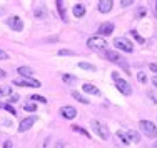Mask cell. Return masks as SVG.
Segmentation results:
<instances>
[{"label":"cell","mask_w":157,"mask_h":148,"mask_svg":"<svg viewBox=\"0 0 157 148\" xmlns=\"http://www.w3.org/2000/svg\"><path fill=\"white\" fill-rule=\"evenodd\" d=\"M104 57H105L109 62H114V63H119V65H122V68L125 70V73H130V70H129V65H127V62H125L124 58L121 57V55L117 53V52L105 50V52H104Z\"/></svg>","instance_id":"obj_1"},{"label":"cell","mask_w":157,"mask_h":148,"mask_svg":"<svg viewBox=\"0 0 157 148\" xmlns=\"http://www.w3.org/2000/svg\"><path fill=\"white\" fill-rule=\"evenodd\" d=\"M139 128L145 136H149V138H155L157 136V127H155V123H152V121L140 120L139 121Z\"/></svg>","instance_id":"obj_2"},{"label":"cell","mask_w":157,"mask_h":148,"mask_svg":"<svg viewBox=\"0 0 157 148\" xmlns=\"http://www.w3.org/2000/svg\"><path fill=\"white\" fill-rule=\"evenodd\" d=\"M87 45L94 50H104V52L107 50V42L102 37H90V38L87 40Z\"/></svg>","instance_id":"obj_3"},{"label":"cell","mask_w":157,"mask_h":148,"mask_svg":"<svg viewBox=\"0 0 157 148\" xmlns=\"http://www.w3.org/2000/svg\"><path fill=\"white\" fill-rule=\"evenodd\" d=\"M92 128H94V132H95L102 140H107V138H109V135H110V133H109V128H107L104 123H100L99 120H92Z\"/></svg>","instance_id":"obj_4"},{"label":"cell","mask_w":157,"mask_h":148,"mask_svg":"<svg viewBox=\"0 0 157 148\" xmlns=\"http://www.w3.org/2000/svg\"><path fill=\"white\" fill-rule=\"evenodd\" d=\"M13 85H17V87H32V88H39L40 83L39 80H33V78H25V77H20V78H15L12 82Z\"/></svg>","instance_id":"obj_5"},{"label":"cell","mask_w":157,"mask_h":148,"mask_svg":"<svg viewBox=\"0 0 157 148\" xmlns=\"http://www.w3.org/2000/svg\"><path fill=\"white\" fill-rule=\"evenodd\" d=\"M114 45L117 47L119 50H124V52H132L134 50L132 42H129L125 37H117V38L114 40Z\"/></svg>","instance_id":"obj_6"},{"label":"cell","mask_w":157,"mask_h":148,"mask_svg":"<svg viewBox=\"0 0 157 148\" xmlns=\"http://www.w3.org/2000/svg\"><path fill=\"white\" fill-rule=\"evenodd\" d=\"M115 87H117V90L121 92V93H124L125 97H129V95H132V87L129 85V82H125V80L122 78H117L115 80Z\"/></svg>","instance_id":"obj_7"},{"label":"cell","mask_w":157,"mask_h":148,"mask_svg":"<svg viewBox=\"0 0 157 148\" xmlns=\"http://www.w3.org/2000/svg\"><path fill=\"white\" fill-rule=\"evenodd\" d=\"M7 23H9V27L12 28V30H15V32H20L22 28H24V22H22L20 17H17V15L10 17L9 20H7Z\"/></svg>","instance_id":"obj_8"},{"label":"cell","mask_w":157,"mask_h":148,"mask_svg":"<svg viewBox=\"0 0 157 148\" xmlns=\"http://www.w3.org/2000/svg\"><path fill=\"white\" fill-rule=\"evenodd\" d=\"M37 121V118L35 117H29V118H25V120H22V123L18 125V132H27V130H30L32 128V125Z\"/></svg>","instance_id":"obj_9"},{"label":"cell","mask_w":157,"mask_h":148,"mask_svg":"<svg viewBox=\"0 0 157 148\" xmlns=\"http://www.w3.org/2000/svg\"><path fill=\"white\" fill-rule=\"evenodd\" d=\"M114 32V23L112 22H105V23H102L99 27V35H110V33Z\"/></svg>","instance_id":"obj_10"},{"label":"cell","mask_w":157,"mask_h":148,"mask_svg":"<svg viewBox=\"0 0 157 148\" xmlns=\"http://www.w3.org/2000/svg\"><path fill=\"white\" fill-rule=\"evenodd\" d=\"M60 113H62L63 118H67V120H72V118L77 117V110L74 108V106H63Z\"/></svg>","instance_id":"obj_11"},{"label":"cell","mask_w":157,"mask_h":148,"mask_svg":"<svg viewBox=\"0 0 157 148\" xmlns=\"http://www.w3.org/2000/svg\"><path fill=\"white\" fill-rule=\"evenodd\" d=\"M112 7H114V2H112V0H100L99 2V12L107 13L112 10Z\"/></svg>","instance_id":"obj_12"},{"label":"cell","mask_w":157,"mask_h":148,"mask_svg":"<svg viewBox=\"0 0 157 148\" xmlns=\"http://www.w3.org/2000/svg\"><path fill=\"white\" fill-rule=\"evenodd\" d=\"M85 93H90V95H100V90L95 87V85H90V83H84L82 85Z\"/></svg>","instance_id":"obj_13"},{"label":"cell","mask_w":157,"mask_h":148,"mask_svg":"<svg viewBox=\"0 0 157 148\" xmlns=\"http://www.w3.org/2000/svg\"><path fill=\"white\" fill-rule=\"evenodd\" d=\"M74 15H75L77 18H80V17L85 15V7H84V3H77V5L74 7Z\"/></svg>","instance_id":"obj_14"},{"label":"cell","mask_w":157,"mask_h":148,"mask_svg":"<svg viewBox=\"0 0 157 148\" xmlns=\"http://www.w3.org/2000/svg\"><path fill=\"white\" fill-rule=\"evenodd\" d=\"M18 73H20L22 77H25V78H30V77L33 75V70L29 68V67H20V68L17 70Z\"/></svg>","instance_id":"obj_15"},{"label":"cell","mask_w":157,"mask_h":148,"mask_svg":"<svg viewBox=\"0 0 157 148\" xmlns=\"http://www.w3.org/2000/svg\"><path fill=\"white\" fill-rule=\"evenodd\" d=\"M127 138H129V142H134V143H139L140 142V135L137 132H132V130L127 133Z\"/></svg>","instance_id":"obj_16"},{"label":"cell","mask_w":157,"mask_h":148,"mask_svg":"<svg viewBox=\"0 0 157 148\" xmlns=\"http://www.w3.org/2000/svg\"><path fill=\"white\" fill-rule=\"evenodd\" d=\"M57 9H59V13H60V17H62V20H65V5H63V2L62 0H57Z\"/></svg>","instance_id":"obj_17"},{"label":"cell","mask_w":157,"mask_h":148,"mask_svg":"<svg viewBox=\"0 0 157 148\" xmlns=\"http://www.w3.org/2000/svg\"><path fill=\"white\" fill-rule=\"evenodd\" d=\"M72 97L75 98L77 102H82V103H85V105H87V103H89V98H85L84 95H80V93H78V92H72Z\"/></svg>","instance_id":"obj_18"},{"label":"cell","mask_w":157,"mask_h":148,"mask_svg":"<svg viewBox=\"0 0 157 148\" xmlns=\"http://www.w3.org/2000/svg\"><path fill=\"white\" fill-rule=\"evenodd\" d=\"M78 68H82V70H92V72H94V70H95V65L87 63V62H80V63H78Z\"/></svg>","instance_id":"obj_19"},{"label":"cell","mask_w":157,"mask_h":148,"mask_svg":"<svg viewBox=\"0 0 157 148\" xmlns=\"http://www.w3.org/2000/svg\"><path fill=\"white\" fill-rule=\"evenodd\" d=\"M72 128H74V130H75V132L82 133V135H84V136H87V138H92V136H90V133H89L87 130H84V128H82V127H78V125H72Z\"/></svg>","instance_id":"obj_20"},{"label":"cell","mask_w":157,"mask_h":148,"mask_svg":"<svg viewBox=\"0 0 157 148\" xmlns=\"http://www.w3.org/2000/svg\"><path fill=\"white\" fill-rule=\"evenodd\" d=\"M62 80H63V82H65V83H70V85L77 82V78H75V77H74V75H67V73H65V75L62 77Z\"/></svg>","instance_id":"obj_21"},{"label":"cell","mask_w":157,"mask_h":148,"mask_svg":"<svg viewBox=\"0 0 157 148\" xmlns=\"http://www.w3.org/2000/svg\"><path fill=\"white\" fill-rule=\"evenodd\" d=\"M30 98H32V102H40V103H45L47 102L45 97H42V95H30Z\"/></svg>","instance_id":"obj_22"},{"label":"cell","mask_w":157,"mask_h":148,"mask_svg":"<svg viewBox=\"0 0 157 148\" xmlns=\"http://www.w3.org/2000/svg\"><path fill=\"white\" fill-rule=\"evenodd\" d=\"M117 136H119V138H121V142L122 143H124V145H129V138H127V135H124V133H121V132H117Z\"/></svg>","instance_id":"obj_23"},{"label":"cell","mask_w":157,"mask_h":148,"mask_svg":"<svg viewBox=\"0 0 157 148\" xmlns=\"http://www.w3.org/2000/svg\"><path fill=\"white\" fill-rule=\"evenodd\" d=\"M24 110H27V112H35L37 106L33 105V103H25V105H24Z\"/></svg>","instance_id":"obj_24"},{"label":"cell","mask_w":157,"mask_h":148,"mask_svg":"<svg viewBox=\"0 0 157 148\" xmlns=\"http://www.w3.org/2000/svg\"><path fill=\"white\" fill-rule=\"evenodd\" d=\"M130 33H132V37H134V38H136L139 43H144V38H142V37H140V35H139V33H137L136 30H130Z\"/></svg>","instance_id":"obj_25"},{"label":"cell","mask_w":157,"mask_h":148,"mask_svg":"<svg viewBox=\"0 0 157 148\" xmlns=\"http://www.w3.org/2000/svg\"><path fill=\"white\" fill-rule=\"evenodd\" d=\"M137 78H139V82H140V83H145V82H147V77H145V73H144V72H139Z\"/></svg>","instance_id":"obj_26"},{"label":"cell","mask_w":157,"mask_h":148,"mask_svg":"<svg viewBox=\"0 0 157 148\" xmlns=\"http://www.w3.org/2000/svg\"><path fill=\"white\" fill-rule=\"evenodd\" d=\"M5 110H7V112H9V113H12V115H15V113H17V110L13 108L12 105H5Z\"/></svg>","instance_id":"obj_27"},{"label":"cell","mask_w":157,"mask_h":148,"mask_svg":"<svg viewBox=\"0 0 157 148\" xmlns=\"http://www.w3.org/2000/svg\"><path fill=\"white\" fill-rule=\"evenodd\" d=\"M7 58H9V55H7V52L0 49V60H7Z\"/></svg>","instance_id":"obj_28"},{"label":"cell","mask_w":157,"mask_h":148,"mask_svg":"<svg viewBox=\"0 0 157 148\" xmlns=\"http://www.w3.org/2000/svg\"><path fill=\"white\" fill-rule=\"evenodd\" d=\"M144 15H145V9L142 7V9H139V10H137V18H142Z\"/></svg>","instance_id":"obj_29"},{"label":"cell","mask_w":157,"mask_h":148,"mask_svg":"<svg viewBox=\"0 0 157 148\" xmlns=\"http://www.w3.org/2000/svg\"><path fill=\"white\" fill-rule=\"evenodd\" d=\"M59 55H62V57H63V55H75V53H74L72 50H60V52H59Z\"/></svg>","instance_id":"obj_30"},{"label":"cell","mask_w":157,"mask_h":148,"mask_svg":"<svg viewBox=\"0 0 157 148\" xmlns=\"http://www.w3.org/2000/svg\"><path fill=\"white\" fill-rule=\"evenodd\" d=\"M2 93H7V95H12V90H10V87H3V88H2Z\"/></svg>","instance_id":"obj_31"},{"label":"cell","mask_w":157,"mask_h":148,"mask_svg":"<svg viewBox=\"0 0 157 148\" xmlns=\"http://www.w3.org/2000/svg\"><path fill=\"white\" fill-rule=\"evenodd\" d=\"M130 3H134L132 0H122V2H121V5H122V7H129Z\"/></svg>","instance_id":"obj_32"},{"label":"cell","mask_w":157,"mask_h":148,"mask_svg":"<svg viewBox=\"0 0 157 148\" xmlns=\"http://www.w3.org/2000/svg\"><path fill=\"white\" fill-rule=\"evenodd\" d=\"M149 70H152L154 73H157V63H149Z\"/></svg>","instance_id":"obj_33"},{"label":"cell","mask_w":157,"mask_h":148,"mask_svg":"<svg viewBox=\"0 0 157 148\" xmlns=\"http://www.w3.org/2000/svg\"><path fill=\"white\" fill-rule=\"evenodd\" d=\"M3 148H12V142H10V140H7V142L3 143Z\"/></svg>","instance_id":"obj_34"},{"label":"cell","mask_w":157,"mask_h":148,"mask_svg":"<svg viewBox=\"0 0 157 148\" xmlns=\"http://www.w3.org/2000/svg\"><path fill=\"white\" fill-rule=\"evenodd\" d=\"M10 102H17V100H18V97H17V95H10Z\"/></svg>","instance_id":"obj_35"},{"label":"cell","mask_w":157,"mask_h":148,"mask_svg":"<svg viewBox=\"0 0 157 148\" xmlns=\"http://www.w3.org/2000/svg\"><path fill=\"white\" fill-rule=\"evenodd\" d=\"M3 77H5V70L0 68V78H3Z\"/></svg>","instance_id":"obj_36"},{"label":"cell","mask_w":157,"mask_h":148,"mask_svg":"<svg viewBox=\"0 0 157 148\" xmlns=\"http://www.w3.org/2000/svg\"><path fill=\"white\" fill-rule=\"evenodd\" d=\"M152 83H154L155 87H157V77H154V78H152Z\"/></svg>","instance_id":"obj_37"},{"label":"cell","mask_w":157,"mask_h":148,"mask_svg":"<svg viewBox=\"0 0 157 148\" xmlns=\"http://www.w3.org/2000/svg\"><path fill=\"white\" fill-rule=\"evenodd\" d=\"M0 108H5V103H2V102H0Z\"/></svg>","instance_id":"obj_38"},{"label":"cell","mask_w":157,"mask_h":148,"mask_svg":"<svg viewBox=\"0 0 157 148\" xmlns=\"http://www.w3.org/2000/svg\"><path fill=\"white\" fill-rule=\"evenodd\" d=\"M152 148H157V142L154 143V145H152Z\"/></svg>","instance_id":"obj_39"},{"label":"cell","mask_w":157,"mask_h":148,"mask_svg":"<svg viewBox=\"0 0 157 148\" xmlns=\"http://www.w3.org/2000/svg\"><path fill=\"white\" fill-rule=\"evenodd\" d=\"M155 15H157V2H155Z\"/></svg>","instance_id":"obj_40"},{"label":"cell","mask_w":157,"mask_h":148,"mask_svg":"<svg viewBox=\"0 0 157 148\" xmlns=\"http://www.w3.org/2000/svg\"><path fill=\"white\" fill-rule=\"evenodd\" d=\"M0 97H2V90H0Z\"/></svg>","instance_id":"obj_41"}]
</instances>
